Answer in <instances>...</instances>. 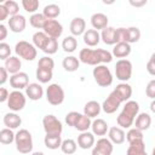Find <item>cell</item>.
Listing matches in <instances>:
<instances>
[{
    "mask_svg": "<svg viewBox=\"0 0 155 155\" xmlns=\"http://www.w3.org/2000/svg\"><path fill=\"white\" fill-rule=\"evenodd\" d=\"M76 149H78V143H76L74 139L68 138V139H64V140L62 142L61 150H62L64 154L71 155V154H74V153L76 151Z\"/></svg>",
    "mask_w": 155,
    "mask_h": 155,
    "instance_id": "obj_37",
    "label": "cell"
},
{
    "mask_svg": "<svg viewBox=\"0 0 155 155\" xmlns=\"http://www.w3.org/2000/svg\"><path fill=\"white\" fill-rule=\"evenodd\" d=\"M145 94L150 99H155V79L150 80L145 87Z\"/></svg>",
    "mask_w": 155,
    "mask_h": 155,
    "instance_id": "obj_48",
    "label": "cell"
},
{
    "mask_svg": "<svg viewBox=\"0 0 155 155\" xmlns=\"http://www.w3.org/2000/svg\"><path fill=\"white\" fill-rule=\"evenodd\" d=\"M108 16L102 13V12H97L93 13L91 16V24L93 27V29L96 30H103L108 27Z\"/></svg>",
    "mask_w": 155,
    "mask_h": 155,
    "instance_id": "obj_23",
    "label": "cell"
},
{
    "mask_svg": "<svg viewBox=\"0 0 155 155\" xmlns=\"http://www.w3.org/2000/svg\"><path fill=\"white\" fill-rule=\"evenodd\" d=\"M25 96L30 99V101H39L41 99V97L44 96V88L38 82H33L29 84L28 87L25 88Z\"/></svg>",
    "mask_w": 155,
    "mask_h": 155,
    "instance_id": "obj_20",
    "label": "cell"
},
{
    "mask_svg": "<svg viewBox=\"0 0 155 155\" xmlns=\"http://www.w3.org/2000/svg\"><path fill=\"white\" fill-rule=\"evenodd\" d=\"M78 147L81 148V149H90V148H93L94 144H96V140H94V134L92 132H81L80 136L78 137Z\"/></svg>",
    "mask_w": 155,
    "mask_h": 155,
    "instance_id": "obj_18",
    "label": "cell"
},
{
    "mask_svg": "<svg viewBox=\"0 0 155 155\" xmlns=\"http://www.w3.org/2000/svg\"><path fill=\"white\" fill-rule=\"evenodd\" d=\"M15 52L17 57H21L22 59H25V61H34L38 54L36 47L25 40H21L16 44Z\"/></svg>",
    "mask_w": 155,
    "mask_h": 155,
    "instance_id": "obj_5",
    "label": "cell"
},
{
    "mask_svg": "<svg viewBox=\"0 0 155 155\" xmlns=\"http://www.w3.org/2000/svg\"><path fill=\"white\" fill-rule=\"evenodd\" d=\"M25 25H27V19L22 15L12 16L8 19V28L13 33H22L25 29Z\"/></svg>",
    "mask_w": 155,
    "mask_h": 155,
    "instance_id": "obj_16",
    "label": "cell"
},
{
    "mask_svg": "<svg viewBox=\"0 0 155 155\" xmlns=\"http://www.w3.org/2000/svg\"><path fill=\"white\" fill-rule=\"evenodd\" d=\"M139 111V104L136 101H128L125 103L122 111L116 117V122L121 128H131Z\"/></svg>",
    "mask_w": 155,
    "mask_h": 155,
    "instance_id": "obj_2",
    "label": "cell"
},
{
    "mask_svg": "<svg viewBox=\"0 0 155 155\" xmlns=\"http://www.w3.org/2000/svg\"><path fill=\"white\" fill-rule=\"evenodd\" d=\"M151 155H155V148L153 149V151H151Z\"/></svg>",
    "mask_w": 155,
    "mask_h": 155,
    "instance_id": "obj_57",
    "label": "cell"
},
{
    "mask_svg": "<svg viewBox=\"0 0 155 155\" xmlns=\"http://www.w3.org/2000/svg\"><path fill=\"white\" fill-rule=\"evenodd\" d=\"M121 99L117 97V94L113 91L108 97H107V99L103 102V104H102V109H103V111L105 113V114H113V113H115L117 109H119V107L121 105Z\"/></svg>",
    "mask_w": 155,
    "mask_h": 155,
    "instance_id": "obj_13",
    "label": "cell"
},
{
    "mask_svg": "<svg viewBox=\"0 0 155 155\" xmlns=\"http://www.w3.org/2000/svg\"><path fill=\"white\" fill-rule=\"evenodd\" d=\"M36 79L39 80V82L41 84H47L52 80L53 78V71L52 70H45V69H40V68H36Z\"/></svg>",
    "mask_w": 155,
    "mask_h": 155,
    "instance_id": "obj_40",
    "label": "cell"
},
{
    "mask_svg": "<svg viewBox=\"0 0 155 155\" xmlns=\"http://www.w3.org/2000/svg\"><path fill=\"white\" fill-rule=\"evenodd\" d=\"M93 79L94 81L97 82L98 86L101 87H108L113 84V74L110 71V69L104 65V64H99V65H96L93 68Z\"/></svg>",
    "mask_w": 155,
    "mask_h": 155,
    "instance_id": "obj_4",
    "label": "cell"
},
{
    "mask_svg": "<svg viewBox=\"0 0 155 155\" xmlns=\"http://www.w3.org/2000/svg\"><path fill=\"white\" fill-rule=\"evenodd\" d=\"M117 34L120 42H127V44H134L139 41L140 39V30L137 27H128V28H117Z\"/></svg>",
    "mask_w": 155,
    "mask_h": 155,
    "instance_id": "obj_10",
    "label": "cell"
},
{
    "mask_svg": "<svg viewBox=\"0 0 155 155\" xmlns=\"http://www.w3.org/2000/svg\"><path fill=\"white\" fill-rule=\"evenodd\" d=\"M6 70L8 71V74L13 75V74H17L21 71V68H22V62L21 59L17 57V56H11L10 58H7L5 61V65Z\"/></svg>",
    "mask_w": 155,
    "mask_h": 155,
    "instance_id": "obj_26",
    "label": "cell"
},
{
    "mask_svg": "<svg viewBox=\"0 0 155 155\" xmlns=\"http://www.w3.org/2000/svg\"><path fill=\"white\" fill-rule=\"evenodd\" d=\"M128 2L133 7H142V6L147 5V0H130Z\"/></svg>",
    "mask_w": 155,
    "mask_h": 155,
    "instance_id": "obj_53",
    "label": "cell"
},
{
    "mask_svg": "<svg viewBox=\"0 0 155 155\" xmlns=\"http://www.w3.org/2000/svg\"><path fill=\"white\" fill-rule=\"evenodd\" d=\"M62 142H63L62 137L58 136V134H46L45 138H44L45 147L47 149H51V150H56V149L61 148Z\"/></svg>",
    "mask_w": 155,
    "mask_h": 155,
    "instance_id": "obj_31",
    "label": "cell"
},
{
    "mask_svg": "<svg viewBox=\"0 0 155 155\" xmlns=\"http://www.w3.org/2000/svg\"><path fill=\"white\" fill-rule=\"evenodd\" d=\"M147 71L150 75L155 76V52L150 56V58H149V61L147 63Z\"/></svg>",
    "mask_w": 155,
    "mask_h": 155,
    "instance_id": "obj_49",
    "label": "cell"
},
{
    "mask_svg": "<svg viewBox=\"0 0 155 155\" xmlns=\"http://www.w3.org/2000/svg\"><path fill=\"white\" fill-rule=\"evenodd\" d=\"M101 109H102V105H101L98 102H96V101H90V102H87V103L85 104V107H84V114H85L86 116H88L90 119L97 117V116L99 115V113H101Z\"/></svg>",
    "mask_w": 155,
    "mask_h": 155,
    "instance_id": "obj_28",
    "label": "cell"
},
{
    "mask_svg": "<svg viewBox=\"0 0 155 155\" xmlns=\"http://www.w3.org/2000/svg\"><path fill=\"white\" fill-rule=\"evenodd\" d=\"M57 50H58V41H57V39L48 38L46 40V42H45V45H44L41 51H44L46 54L50 56V54H54L57 52Z\"/></svg>",
    "mask_w": 155,
    "mask_h": 155,
    "instance_id": "obj_39",
    "label": "cell"
},
{
    "mask_svg": "<svg viewBox=\"0 0 155 155\" xmlns=\"http://www.w3.org/2000/svg\"><path fill=\"white\" fill-rule=\"evenodd\" d=\"M2 122H4V125H5L7 128L16 130V128H18V127L22 125V117H21L17 113L12 111V113H7V114L4 115Z\"/></svg>",
    "mask_w": 155,
    "mask_h": 155,
    "instance_id": "obj_22",
    "label": "cell"
},
{
    "mask_svg": "<svg viewBox=\"0 0 155 155\" xmlns=\"http://www.w3.org/2000/svg\"><path fill=\"white\" fill-rule=\"evenodd\" d=\"M69 30L73 36H79V35H84V33L87 30L86 29V22L82 17H75L71 19L70 25H69Z\"/></svg>",
    "mask_w": 155,
    "mask_h": 155,
    "instance_id": "obj_17",
    "label": "cell"
},
{
    "mask_svg": "<svg viewBox=\"0 0 155 155\" xmlns=\"http://www.w3.org/2000/svg\"><path fill=\"white\" fill-rule=\"evenodd\" d=\"M15 143H16V149L21 154H29L33 150V137L31 133L25 128H21L16 133Z\"/></svg>",
    "mask_w": 155,
    "mask_h": 155,
    "instance_id": "obj_3",
    "label": "cell"
},
{
    "mask_svg": "<svg viewBox=\"0 0 155 155\" xmlns=\"http://www.w3.org/2000/svg\"><path fill=\"white\" fill-rule=\"evenodd\" d=\"M92 133L94 136H105L107 132L109 131V127H108V124L107 121H104L103 119H96L92 121Z\"/></svg>",
    "mask_w": 155,
    "mask_h": 155,
    "instance_id": "obj_29",
    "label": "cell"
},
{
    "mask_svg": "<svg viewBox=\"0 0 155 155\" xmlns=\"http://www.w3.org/2000/svg\"><path fill=\"white\" fill-rule=\"evenodd\" d=\"M42 31L48 38L58 39L63 33V25L57 19H47L44 28H42Z\"/></svg>",
    "mask_w": 155,
    "mask_h": 155,
    "instance_id": "obj_12",
    "label": "cell"
},
{
    "mask_svg": "<svg viewBox=\"0 0 155 155\" xmlns=\"http://www.w3.org/2000/svg\"><path fill=\"white\" fill-rule=\"evenodd\" d=\"M42 15L47 19H56L61 15V7L58 5H56V4H48V5H46L44 7Z\"/></svg>",
    "mask_w": 155,
    "mask_h": 155,
    "instance_id": "obj_33",
    "label": "cell"
},
{
    "mask_svg": "<svg viewBox=\"0 0 155 155\" xmlns=\"http://www.w3.org/2000/svg\"><path fill=\"white\" fill-rule=\"evenodd\" d=\"M126 155H148L145 151V143L144 140L133 142L128 145Z\"/></svg>",
    "mask_w": 155,
    "mask_h": 155,
    "instance_id": "obj_32",
    "label": "cell"
},
{
    "mask_svg": "<svg viewBox=\"0 0 155 155\" xmlns=\"http://www.w3.org/2000/svg\"><path fill=\"white\" fill-rule=\"evenodd\" d=\"M81 114L78 113V111H69L67 115H65V124L70 127H75L76 122L79 121Z\"/></svg>",
    "mask_w": 155,
    "mask_h": 155,
    "instance_id": "obj_46",
    "label": "cell"
},
{
    "mask_svg": "<svg viewBox=\"0 0 155 155\" xmlns=\"http://www.w3.org/2000/svg\"><path fill=\"white\" fill-rule=\"evenodd\" d=\"M62 65L64 68L65 71H69V73H73V71H76L80 67V59L75 56H67L63 62H62Z\"/></svg>",
    "mask_w": 155,
    "mask_h": 155,
    "instance_id": "obj_30",
    "label": "cell"
},
{
    "mask_svg": "<svg viewBox=\"0 0 155 155\" xmlns=\"http://www.w3.org/2000/svg\"><path fill=\"white\" fill-rule=\"evenodd\" d=\"M10 16L7 8L4 6V4H0V21H5Z\"/></svg>",
    "mask_w": 155,
    "mask_h": 155,
    "instance_id": "obj_52",
    "label": "cell"
},
{
    "mask_svg": "<svg viewBox=\"0 0 155 155\" xmlns=\"http://www.w3.org/2000/svg\"><path fill=\"white\" fill-rule=\"evenodd\" d=\"M113 57H116V58H120V59H125L130 53H131V45L127 44V42H117L116 45H114V48H113Z\"/></svg>",
    "mask_w": 155,
    "mask_h": 155,
    "instance_id": "obj_25",
    "label": "cell"
},
{
    "mask_svg": "<svg viewBox=\"0 0 155 155\" xmlns=\"http://www.w3.org/2000/svg\"><path fill=\"white\" fill-rule=\"evenodd\" d=\"M30 155H45L42 151H35V153H31Z\"/></svg>",
    "mask_w": 155,
    "mask_h": 155,
    "instance_id": "obj_56",
    "label": "cell"
},
{
    "mask_svg": "<svg viewBox=\"0 0 155 155\" xmlns=\"http://www.w3.org/2000/svg\"><path fill=\"white\" fill-rule=\"evenodd\" d=\"M10 85L12 88L15 90H23V88H27L28 85H29V76L27 73L24 71H19L17 74H13L11 75L10 78Z\"/></svg>",
    "mask_w": 155,
    "mask_h": 155,
    "instance_id": "obj_14",
    "label": "cell"
},
{
    "mask_svg": "<svg viewBox=\"0 0 155 155\" xmlns=\"http://www.w3.org/2000/svg\"><path fill=\"white\" fill-rule=\"evenodd\" d=\"M25 103H27V97L23 92L18 91V90L10 92V96L7 99V107L10 110H12L15 113L21 111L25 107Z\"/></svg>",
    "mask_w": 155,
    "mask_h": 155,
    "instance_id": "obj_9",
    "label": "cell"
},
{
    "mask_svg": "<svg viewBox=\"0 0 155 155\" xmlns=\"http://www.w3.org/2000/svg\"><path fill=\"white\" fill-rule=\"evenodd\" d=\"M6 36H7V28L5 24H0V40H1V42H4Z\"/></svg>",
    "mask_w": 155,
    "mask_h": 155,
    "instance_id": "obj_54",
    "label": "cell"
},
{
    "mask_svg": "<svg viewBox=\"0 0 155 155\" xmlns=\"http://www.w3.org/2000/svg\"><path fill=\"white\" fill-rule=\"evenodd\" d=\"M62 48L64 52H68V53L74 52L78 48V40L75 39V36H73V35L65 36L62 41Z\"/></svg>",
    "mask_w": 155,
    "mask_h": 155,
    "instance_id": "obj_34",
    "label": "cell"
},
{
    "mask_svg": "<svg viewBox=\"0 0 155 155\" xmlns=\"http://www.w3.org/2000/svg\"><path fill=\"white\" fill-rule=\"evenodd\" d=\"M15 139H16V133H13V131L11 128L5 127L0 131V142L2 144H5V145L11 144L12 142H15Z\"/></svg>",
    "mask_w": 155,
    "mask_h": 155,
    "instance_id": "obj_36",
    "label": "cell"
},
{
    "mask_svg": "<svg viewBox=\"0 0 155 155\" xmlns=\"http://www.w3.org/2000/svg\"><path fill=\"white\" fill-rule=\"evenodd\" d=\"M82 40L87 46L94 47L101 41V34L96 29H87L82 35Z\"/></svg>",
    "mask_w": 155,
    "mask_h": 155,
    "instance_id": "obj_24",
    "label": "cell"
},
{
    "mask_svg": "<svg viewBox=\"0 0 155 155\" xmlns=\"http://www.w3.org/2000/svg\"><path fill=\"white\" fill-rule=\"evenodd\" d=\"M114 92L117 94V97L121 99L122 103L128 102L130 98L132 97V87L127 82H121V84L116 85V87L114 88Z\"/></svg>",
    "mask_w": 155,
    "mask_h": 155,
    "instance_id": "obj_21",
    "label": "cell"
},
{
    "mask_svg": "<svg viewBox=\"0 0 155 155\" xmlns=\"http://www.w3.org/2000/svg\"><path fill=\"white\" fill-rule=\"evenodd\" d=\"M149 108H150V110L155 114V99H153V101H151V103H150V107H149Z\"/></svg>",
    "mask_w": 155,
    "mask_h": 155,
    "instance_id": "obj_55",
    "label": "cell"
},
{
    "mask_svg": "<svg viewBox=\"0 0 155 155\" xmlns=\"http://www.w3.org/2000/svg\"><path fill=\"white\" fill-rule=\"evenodd\" d=\"M101 40L105 45H116L120 42L119 34H117V28L115 29L114 27H107L101 31Z\"/></svg>",
    "mask_w": 155,
    "mask_h": 155,
    "instance_id": "obj_15",
    "label": "cell"
},
{
    "mask_svg": "<svg viewBox=\"0 0 155 155\" xmlns=\"http://www.w3.org/2000/svg\"><path fill=\"white\" fill-rule=\"evenodd\" d=\"M47 18L42 15V13H34L29 17V23L31 27L36 28V29H42L45 23H46Z\"/></svg>",
    "mask_w": 155,
    "mask_h": 155,
    "instance_id": "obj_35",
    "label": "cell"
},
{
    "mask_svg": "<svg viewBox=\"0 0 155 155\" xmlns=\"http://www.w3.org/2000/svg\"><path fill=\"white\" fill-rule=\"evenodd\" d=\"M151 125V117L148 113H140L137 115L136 120H134V127L140 130V131H147L149 130Z\"/></svg>",
    "mask_w": 155,
    "mask_h": 155,
    "instance_id": "obj_27",
    "label": "cell"
},
{
    "mask_svg": "<svg viewBox=\"0 0 155 155\" xmlns=\"http://www.w3.org/2000/svg\"><path fill=\"white\" fill-rule=\"evenodd\" d=\"M144 136H143V131L133 127V128H130L128 132L126 133V139L128 142V144L133 143V142H139V140H144L143 139Z\"/></svg>",
    "mask_w": 155,
    "mask_h": 155,
    "instance_id": "obj_38",
    "label": "cell"
},
{
    "mask_svg": "<svg viewBox=\"0 0 155 155\" xmlns=\"http://www.w3.org/2000/svg\"><path fill=\"white\" fill-rule=\"evenodd\" d=\"M65 93L61 85L51 84L46 88V99L51 105H61L64 102Z\"/></svg>",
    "mask_w": 155,
    "mask_h": 155,
    "instance_id": "obj_6",
    "label": "cell"
},
{
    "mask_svg": "<svg viewBox=\"0 0 155 155\" xmlns=\"http://www.w3.org/2000/svg\"><path fill=\"white\" fill-rule=\"evenodd\" d=\"M113 150H114V145L110 142V139L101 137L96 142L94 147L92 148V154L91 155H111Z\"/></svg>",
    "mask_w": 155,
    "mask_h": 155,
    "instance_id": "obj_11",
    "label": "cell"
},
{
    "mask_svg": "<svg viewBox=\"0 0 155 155\" xmlns=\"http://www.w3.org/2000/svg\"><path fill=\"white\" fill-rule=\"evenodd\" d=\"M38 68L40 69H45V70H52L54 68V61L50 57V56H44L39 59L38 62Z\"/></svg>",
    "mask_w": 155,
    "mask_h": 155,
    "instance_id": "obj_44",
    "label": "cell"
},
{
    "mask_svg": "<svg viewBox=\"0 0 155 155\" xmlns=\"http://www.w3.org/2000/svg\"><path fill=\"white\" fill-rule=\"evenodd\" d=\"M8 79V71L6 70L5 67H0V85L2 86Z\"/></svg>",
    "mask_w": 155,
    "mask_h": 155,
    "instance_id": "obj_50",
    "label": "cell"
},
{
    "mask_svg": "<svg viewBox=\"0 0 155 155\" xmlns=\"http://www.w3.org/2000/svg\"><path fill=\"white\" fill-rule=\"evenodd\" d=\"M39 5H40V2L38 0H22V6H23L24 11L28 13H31V15L36 13Z\"/></svg>",
    "mask_w": 155,
    "mask_h": 155,
    "instance_id": "obj_43",
    "label": "cell"
},
{
    "mask_svg": "<svg viewBox=\"0 0 155 155\" xmlns=\"http://www.w3.org/2000/svg\"><path fill=\"white\" fill-rule=\"evenodd\" d=\"M91 126H92L91 119H90L88 116H86L85 114H81V116H80V119H79V121L76 122V125H75L74 128H76V130L80 131V132H86V131H88V128H90Z\"/></svg>",
    "mask_w": 155,
    "mask_h": 155,
    "instance_id": "obj_41",
    "label": "cell"
},
{
    "mask_svg": "<svg viewBox=\"0 0 155 155\" xmlns=\"http://www.w3.org/2000/svg\"><path fill=\"white\" fill-rule=\"evenodd\" d=\"M10 57H11V47H10V45L6 44V42H1L0 44V59L1 61H6Z\"/></svg>",
    "mask_w": 155,
    "mask_h": 155,
    "instance_id": "obj_47",
    "label": "cell"
},
{
    "mask_svg": "<svg viewBox=\"0 0 155 155\" xmlns=\"http://www.w3.org/2000/svg\"><path fill=\"white\" fill-rule=\"evenodd\" d=\"M8 96H10V92L7 91V88H5V87H0V102H1V103L7 102Z\"/></svg>",
    "mask_w": 155,
    "mask_h": 155,
    "instance_id": "obj_51",
    "label": "cell"
},
{
    "mask_svg": "<svg viewBox=\"0 0 155 155\" xmlns=\"http://www.w3.org/2000/svg\"><path fill=\"white\" fill-rule=\"evenodd\" d=\"M79 59L84 64L96 67L99 64L110 63L113 61V53L103 48H82L79 53Z\"/></svg>",
    "mask_w": 155,
    "mask_h": 155,
    "instance_id": "obj_1",
    "label": "cell"
},
{
    "mask_svg": "<svg viewBox=\"0 0 155 155\" xmlns=\"http://www.w3.org/2000/svg\"><path fill=\"white\" fill-rule=\"evenodd\" d=\"M115 76L121 82H126L132 76V63L128 59H119L115 64Z\"/></svg>",
    "mask_w": 155,
    "mask_h": 155,
    "instance_id": "obj_8",
    "label": "cell"
},
{
    "mask_svg": "<svg viewBox=\"0 0 155 155\" xmlns=\"http://www.w3.org/2000/svg\"><path fill=\"white\" fill-rule=\"evenodd\" d=\"M42 127L46 134H62L63 131V125L62 122L52 114L45 115L42 119Z\"/></svg>",
    "mask_w": 155,
    "mask_h": 155,
    "instance_id": "obj_7",
    "label": "cell"
},
{
    "mask_svg": "<svg viewBox=\"0 0 155 155\" xmlns=\"http://www.w3.org/2000/svg\"><path fill=\"white\" fill-rule=\"evenodd\" d=\"M47 39H48V36L44 31H36L33 35V45L36 48L42 50V47H44V45H45V42H46Z\"/></svg>",
    "mask_w": 155,
    "mask_h": 155,
    "instance_id": "obj_42",
    "label": "cell"
},
{
    "mask_svg": "<svg viewBox=\"0 0 155 155\" xmlns=\"http://www.w3.org/2000/svg\"><path fill=\"white\" fill-rule=\"evenodd\" d=\"M4 4V6L7 8V11H8V13H10V16L12 17V16H16V15H18V11H19V5H18V2L17 1H15V0H6L5 2H2Z\"/></svg>",
    "mask_w": 155,
    "mask_h": 155,
    "instance_id": "obj_45",
    "label": "cell"
},
{
    "mask_svg": "<svg viewBox=\"0 0 155 155\" xmlns=\"http://www.w3.org/2000/svg\"><path fill=\"white\" fill-rule=\"evenodd\" d=\"M108 138L110 139V142L113 144H122L126 139V133H125L124 128L113 126L108 131Z\"/></svg>",
    "mask_w": 155,
    "mask_h": 155,
    "instance_id": "obj_19",
    "label": "cell"
}]
</instances>
